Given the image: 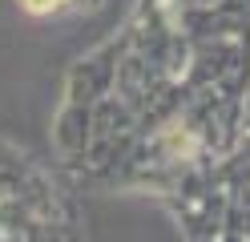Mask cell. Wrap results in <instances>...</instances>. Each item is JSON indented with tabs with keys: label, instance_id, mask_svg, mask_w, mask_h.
I'll list each match as a JSON object with an SVG mask.
<instances>
[{
	"label": "cell",
	"instance_id": "cell-1",
	"mask_svg": "<svg viewBox=\"0 0 250 242\" xmlns=\"http://www.w3.org/2000/svg\"><path fill=\"white\" fill-rule=\"evenodd\" d=\"M65 0H24V8L33 12V16H44V12H57Z\"/></svg>",
	"mask_w": 250,
	"mask_h": 242
}]
</instances>
